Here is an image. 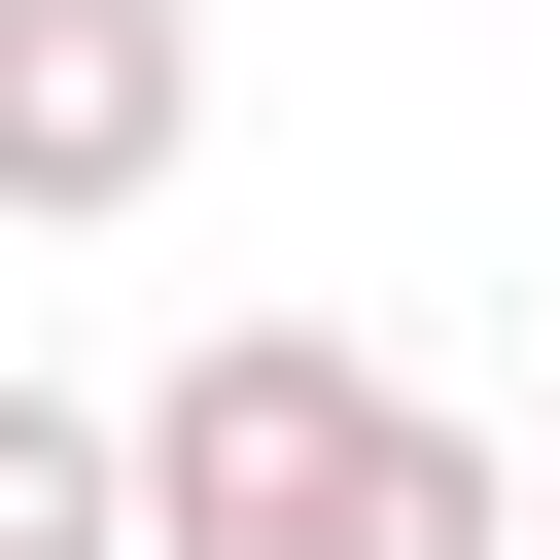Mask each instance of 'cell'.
<instances>
[{
	"label": "cell",
	"instance_id": "cell-1",
	"mask_svg": "<svg viewBox=\"0 0 560 560\" xmlns=\"http://www.w3.org/2000/svg\"><path fill=\"white\" fill-rule=\"evenodd\" d=\"M140 560H525V455L385 385L350 315H210L140 385Z\"/></svg>",
	"mask_w": 560,
	"mask_h": 560
},
{
	"label": "cell",
	"instance_id": "cell-2",
	"mask_svg": "<svg viewBox=\"0 0 560 560\" xmlns=\"http://www.w3.org/2000/svg\"><path fill=\"white\" fill-rule=\"evenodd\" d=\"M210 140V35L175 0H0V210H140Z\"/></svg>",
	"mask_w": 560,
	"mask_h": 560
},
{
	"label": "cell",
	"instance_id": "cell-3",
	"mask_svg": "<svg viewBox=\"0 0 560 560\" xmlns=\"http://www.w3.org/2000/svg\"><path fill=\"white\" fill-rule=\"evenodd\" d=\"M0 560H140V420L105 385H0Z\"/></svg>",
	"mask_w": 560,
	"mask_h": 560
},
{
	"label": "cell",
	"instance_id": "cell-4",
	"mask_svg": "<svg viewBox=\"0 0 560 560\" xmlns=\"http://www.w3.org/2000/svg\"><path fill=\"white\" fill-rule=\"evenodd\" d=\"M525 490H560V420H525Z\"/></svg>",
	"mask_w": 560,
	"mask_h": 560
}]
</instances>
